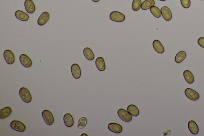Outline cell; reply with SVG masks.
<instances>
[{"instance_id":"6da1fadb","label":"cell","mask_w":204,"mask_h":136,"mask_svg":"<svg viewBox=\"0 0 204 136\" xmlns=\"http://www.w3.org/2000/svg\"><path fill=\"white\" fill-rule=\"evenodd\" d=\"M20 97L24 102L29 103L32 101V97L29 90L23 87L20 88L19 92Z\"/></svg>"},{"instance_id":"7a4b0ae2","label":"cell","mask_w":204,"mask_h":136,"mask_svg":"<svg viewBox=\"0 0 204 136\" xmlns=\"http://www.w3.org/2000/svg\"><path fill=\"white\" fill-rule=\"evenodd\" d=\"M117 113L118 116L124 122H131L133 119V117L131 114L123 109H120L118 110Z\"/></svg>"},{"instance_id":"3957f363","label":"cell","mask_w":204,"mask_h":136,"mask_svg":"<svg viewBox=\"0 0 204 136\" xmlns=\"http://www.w3.org/2000/svg\"><path fill=\"white\" fill-rule=\"evenodd\" d=\"M110 19L115 22L121 23L125 20V16L123 14L119 11H113L110 14Z\"/></svg>"},{"instance_id":"277c9868","label":"cell","mask_w":204,"mask_h":136,"mask_svg":"<svg viewBox=\"0 0 204 136\" xmlns=\"http://www.w3.org/2000/svg\"><path fill=\"white\" fill-rule=\"evenodd\" d=\"M42 116L45 123L48 126L52 125L54 122V118L51 112L48 110H44L42 112Z\"/></svg>"},{"instance_id":"5b68a950","label":"cell","mask_w":204,"mask_h":136,"mask_svg":"<svg viewBox=\"0 0 204 136\" xmlns=\"http://www.w3.org/2000/svg\"><path fill=\"white\" fill-rule=\"evenodd\" d=\"M10 126L13 130L16 131L22 132L25 131L26 126L25 125L20 121L14 120L11 122Z\"/></svg>"},{"instance_id":"8992f818","label":"cell","mask_w":204,"mask_h":136,"mask_svg":"<svg viewBox=\"0 0 204 136\" xmlns=\"http://www.w3.org/2000/svg\"><path fill=\"white\" fill-rule=\"evenodd\" d=\"M185 94L188 98L194 101L198 100L200 97L198 92L190 88H186L185 89Z\"/></svg>"},{"instance_id":"52a82bcc","label":"cell","mask_w":204,"mask_h":136,"mask_svg":"<svg viewBox=\"0 0 204 136\" xmlns=\"http://www.w3.org/2000/svg\"><path fill=\"white\" fill-rule=\"evenodd\" d=\"M4 57L6 63L9 64H12L15 62L14 54L10 50H6L4 52Z\"/></svg>"},{"instance_id":"ba28073f","label":"cell","mask_w":204,"mask_h":136,"mask_svg":"<svg viewBox=\"0 0 204 136\" xmlns=\"http://www.w3.org/2000/svg\"><path fill=\"white\" fill-rule=\"evenodd\" d=\"M161 15L165 20L169 21L172 18V14L168 6L162 7L161 9Z\"/></svg>"},{"instance_id":"9c48e42d","label":"cell","mask_w":204,"mask_h":136,"mask_svg":"<svg viewBox=\"0 0 204 136\" xmlns=\"http://www.w3.org/2000/svg\"><path fill=\"white\" fill-rule=\"evenodd\" d=\"M72 75L74 78L76 79H78L81 76V70L79 65L77 64H74L72 65L71 68Z\"/></svg>"},{"instance_id":"30bf717a","label":"cell","mask_w":204,"mask_h":136,"mask_svg":"<svg viewBox=\"0 0 204 136\" xmlns=\"http://www.w3.org/2000/svg\"><path fill=\"white\" fill-rule=\"evenodd\" d=\"M20 61L22 66L26 68L31 67L32 64V61L26 54H22L20 56Z\"/></svg>"},{"instance_id":"8fae6325","label":"cell","mask_w":204,"mask_h":136,"mask_svg":"<svg viewBox=\"0 0 204 136\" xmlns=\"http://www.w3.org/2000/svg\"><path fill=\"white\" fill-rule=\"evenodd\" d=\"M108 128L110 131L117 134L121 133L123 130L122 126L119 124L116 123H109Z\"/></svg>"},{"instance_id":"7c38bea8","label":"cell","mask_w":204,"mask_h":136,"mask_svg":"<svg viewBox=\"0 0 204 136\" xmlns=\"http://www.w3.org/2000/svg\"><path fill=\"white\" fill-rule=\"evenodd\" d=\"M24 6L27 13L32 14L36 10V6L32 0H26Z\"/></svg>"},{"instance_id":"4fadbf2b","label":"cell","mask_w":204,"mask_h":136,"mask_svg":"<svg viewBox=\"0 0 204 136\" xmlns=\"http://www.w3.org/2000/svg\"><path fill=\"white\" fill-rule=\"evenodd\" d=\"M50 17V14L48 12H43L38 19V24L40 26L44 25L49 20Z\"/></svg>"},{"instance_id":"5bb4252c","label":"cell","mask_w":204,"mask_h":136,"mask_svg":"<svg viewBox=\"0 0 204 136\" xmlns=\"http://www.w3.org/2000/svg\"><path fill=\"white\" fill-rule=\"evenodd\" d=\"M63 121L65 125L68 127H71L74 125V119L71 114L66 113L63 117Z\"/></svg>"},{"instance_id":"9a60e30c","label":"cell","mask_w":204,"mask_h":136,"mask_svg":"<svg viewBox=\"0 0 204 136\" xmlns=\"http://www.w3.org/2000/svg\"><path fill=\"white\" fill-rule=\"evenodd\" d=\"M188 127L190 132L194 135L198 134L199 132V129L198 125L194 121H189L188 123Z\"/></svg>"},{"instance_id":"2e32d148","label":"cell","mask_w":204,"mask_h":136,"mask_svg":"<svg viewBox=\"0 0 204 136\" xmlns=\"http://www.w3.org/2000/svg\"><path fill=\"white\" fill-rule=\"evenodd\" d=\"M153 48L156 52L159 54H162L164 52L165 49L164 46L160 43V41L155 40L153 42Z\"/></svg>"},{"instance_id":"e0dca14e","label":"cell","mask_w":204,"mask_h":136,"mask_svg":"<svg viewBox=\"0 0 204 136\" xmlns=\"http://www.w3.org/2000/svg\"><path fill=\"white\" fill-rule=\"evenodd\" d=\"M12 112V108L10 107H5L0 110V119H6L10 116Z\"/></svg>"},{"instance_id":"ac0fdd59","label":"cell","mask_w":204,"mask_h":136,"mask_svg":"<svg viewBox=\"0 0 204 136\" xmlns=\"http://www.w3.org/2000/svg\"><path fill=\"white\" fill-rule=\"evenodd\" d=\"M96 68L100 71H104L105 70V62H104V59L102 57H99L96 58Z\"/></svg>"},{"instance_id":"d6986e66","label":"cell","mask_w":204,"mask_h":136,"mask_svg":"<svg viewBox=\"0 0 204 136\" xmlns=\"http://www.w3.org/2000/svg\"><path fill=\"white\" fill-rule=\"evenodd\" d=\"M15 15L17 19L21 21H26L29 19V16L21 10H17L15 13Z\"/></svg>"},{"instance_id":"ffe728a7","label":"cell","mask_w":204,"mask_h":136,"mask_svg":"<svg viewBox=\"0 0 204 136\" xmlns=\"http://www.w3.org/2000/svg\"><path fill=\"white\" fill-rule=\"evenodd\" d=\"M183 76L185 80L188 84H192L194 82V76L190 70H185L183 72Z\"/></svg>"},{"instance_id":"44dd1931","label":"cell","mask_w":204,"mask_h":136,"mask_svg":"<svg viewBox=\"0 0 204 136\" xmlns=\"http://www.w3.org/2000/svg\"><path fill=\"white\" fill-rule=\"evenodd\" d=\"M155 5L154 0H145L142 2L141 8L143 10H147L150 9L151 7L154 6Z\"/></svg>"},{"instance_id":"7402d4cb","label":"cell","mask_w":204,"mask_h":136,"mask_svg":"<svg viewBox=\"0 0 204 136\" xmlns=\"http://www.w3.org/2000/svg\"><path fill=\"white\" fill-rule=\"evenodd\" d=\"M127 111L133 116H138L139 115L140 111L138 107L134 105H130L127 107Z\"/></svg>"},{"instance_id":"603a6c76","label":"cell","mask_w":204,"mask_h":136,"mask_svg":"<svg viewBox=\"0 0 204 136\" xmlns=\"http://www.w3.org/2000/svg\"><path fill=\"white\" fill-rule=\"evenodd\" d=\"M186 56H187V53L186 52L184 51L179 52L175 56V62L178 64L181 63L184 60Z\"/></svg>"},{"instance_id":"cb8c5ba5","label":"cell","mask_w":204,"mask_h":136,"mask_svg":"<svg viewBox=\"0 0 204 136\" xmlns=\"http://www.w3.org/2000/svg\"><path fill=\"white\" fill-rule=\"evenodd\" d=\"M84 56L90 61L93 60L95 58V55L92 50L89 47H86L84 50Z\"/></svg>"},{"instance_id":"d4e9b609","label":"cell","mask_w":204,"mask_h":136,"mask_svg":"<svg viewBox=\"0 0 204 136\" xmlns=\"http://www.w3.org/2000/svg\"><path fill=\"white\" fill-rule=\"evenodd\" d=\"M88 120L85 117H82L79 119L77 127L79 129H83L85 128L88 123Z\"/></svg>"},{"instance_id":"484cf974","label":"cell","mask_w":204,"mask_h":136,"mask_svg":"<svg viewBox=\"0 0 204 136\" xmlns=\"http://www.w3.org/2000/svg\"><path fill=\"white\" fill-rule=\"evenodd\" d=\"M150 11L155 17L159 18L161 17L162 15L161 10L157 7L154 6H152L150 8Z\"/></svg>"},{"instance_id":"4316f807","label":"cell","mask_w":204,"mask_h":136,"mask_svg":"<svg viewBox=\"0 0 204 136\" xmlns=\"http://www.w3.org/2000/svg\"><path fill=\"white\" fill-rule=\"evenodd\" d=\"M141 5H142L141 0H133L132 5V9L135 11H137L141 9Z\"/></svg>"},{"instance_id":"83f0119b","label":"cell","mask_w":204,"mask_h":136,"mask_svg":"<svg viewBox=\"0 0 204 136\" xmlns=\"http://www.w3.org/2000/svg\"><path fill=\"white\" fill-rule=\"evenodd\" d=\"M182 6L185 9H188L191 6V0H180Z\"/></svg>"},{"instance_id":"f1b7e54d","label":"cell","mask_w":204,"mask_h":136,"mask_svg":"<svg viewBox=\"0 0 204 136\" xmlns=\"http://www.w3.org/2000/svg\"><path fill=\"white\" fill-rule=\"evenodd\" d=\"M198 43L201 47L204 48V37H201L198 39Z\"/></svg>"},{"instance_id":"f546056e","label":"cell","mask_w":204,"mask_h":136,"mask_svg":"<svg viewBox=\"0 0 204 136\" xmlns=\"http://www.w3.org/2000/svg\"><path fill=\"white\" fill-rule=\"evenodd\" d=\"M92 1H93L95 2H99L100 1V0H92Z\"/></svg>"},{"instance_id":"4dcf8cb0","label":"cell","mask_w":204,"mask_h":136,"mask_svg":"<svg viewBox=\"0 0 204 136\" xmlns=\"http://www.w3.org/2000/svg\"><path fill=\"white\" fill-rule=\"evenodd\" d=\"M160 1H165L166 0H160Z\"/></svg>"},{"instance_id":"1f68e13d","label":"cell","mask_w":204,"mask_h":136,"mask_svg":"<svg viewBox=\"0 0 204 136\" xmlns=\"http://www.w3.org/2000/svg\"><path fill=\"white\" fill-rule=\"evenodd\" d=\"M200 1H203V0H200Z\"/></svg>"}]
</instances>
